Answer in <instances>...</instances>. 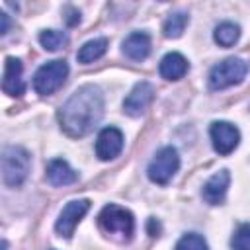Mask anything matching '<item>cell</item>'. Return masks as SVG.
<instances>
[{
  "mask_svg": "<svg viewBox=\"0 0 250 250\" xmlns=\"http://www.w3.org/2000/svg\"><path fill=\"white\" fill-rule=\"evenodd\" d=\"M104 117V94L96 84H84L72 92V96L59 109L61 129L72 137H84L92 133Z\"/></svg>",
  "mask_w": 250,
  "mask_h": 250,
  "instance_id": "obj_1",
  "label": "cell"
},
{
  "mask_svg": "<svg viewBox=\"0 0 250 250\" xmlns=\"http://www.w3.org/2000/svg\"><path fill=\"white\" fill-rule=\"evenodd\" d=\"M31 168V156L23 146L10 145L2 152V182L8 188H18L21 186Z\"/></svg>",
  "mask_w": 250,
  "mask_h": 250,
  "instance_id": "obj_2",
  "label": "cell"
},
{
  "mask_svg": "<svg viewBox=\"0 0 250 250\" xmlns=\"http://www.w3.org/2000/svg\"><path fill=\"white\" fill-rule=\"evenodd\" d=\"M98 225L104 232L111 234V236H119V240H131L133 232H135V217L129 209L119 207L115 203L105 205L100 215H98Z\"/></svg>",
  "mask_w": 250,
  "mask_h": 250,
  "instance_id": "obj_3",
  "label": "cell"
},
{
  "mask_svg": "<svg viewBox=\"0 0 250 250\" xmlns=\"http://www.w3.org/2000/svg\"><path fill=\"white\" fill-rule=\"evenodd\" d=\"M248 72V62L240 57H229L221 62H217L209 70V88L211 90H225L234 84H240Z\"/></svg>",
  "mask_w": 250,
  "mask_h": 250,
  "instance_id": "obj_4",
  "label": "cell"
},
{
  "mask_svg": "<svg viewBox=\"0 0 250 250\" xmlns=\"http://www.w3.org/2000/svg\"><path fill=\"white\" fill-rule=\"evenodd\" d=\"M68 76V62L64 59H55L41 64L33 74V90L41 96L57 92Z\"/></svg>",
  "mask_w": 250,
  "mask_h": 250,
  "instance_id": "obj_5",
  "label": "cell"
},
{
  "mask_svg": "<svg viewBox=\"0 0 250 250\" xmlns=\"http://www.w3.org/2000/svg\"><path fill=\"white\" fill-rule=\"evenodd\" d=\"M180 168V154L174 146H162L154 158L150 160L148 168H146V174H148V180L158 184V186H166L178 172Z\"/></svg>",
  "mask_w": 250,
  "mask_h": 250,
  "instance_id": "obj_6",
  "label": "cell"
},
{
  "mask_svg": "<svg viewBox=\"0 0 250 250\" xmlns=\"http://www.w3.org/2000/svg\"><path fill=\"white\" fill-rule=\"evenodd\" d=\"M90 209V201L88 199H74V201H68L62 211L59 213V219L55 223V230L64 236V238H70L74 234V229L76 225L82 221V217L88 213Z\"/></svg>",
  "mask_w": 250,
  "mask_h": 250,
  "instance_id": "obj_7",
  "label": "cell"
},
{
  "mask_svg": "<svg viewBox=\"0 0 250 250\" xmlns=\"http://www.w3.org/2000/svg\"><path fill=\"white\" fill-rule=\"evenodd\" d=\"M209 135L213 148L223 156L230 154L240 143V131L229 121H213L209 127Z\"/></svg>",
  "mask_w": 250,
  "mask_h": 250,
  "instance_id": "obj_8",
  "label": "cell"
},
{
  "mask_svg": "<svg viewBox=\"0 0 250 250\" xmlns=\"http://www.w3.org/2000/svg\"><path fill=\"white\" fill-rule=\"evenodd\" d=\"M152 100H154V86L146 80H141L133 86V90L123 100V111L131 117H141L148 109Z\"/></svg>",
  "mask_w": 250,
  "mask_h": 250,
  "instance_id": "obj_9",
  "label": "cell"
},
{
  "mask_svg": "<svg viewBox=\"0 0 250 250\" xmlns=\"http://www.w3.org/2000/svg\"><path fill=\"white\" fill-rule=\"evenodd\" d=\"M123 133L117 127H104L96 139V156L104 162L113 160L123 150Z\"/></svg>",
  "mask_w": 250,
  "mask_h": 250,
  "instance_id": "obj_10",
  "label": "cell"
},
{
  "mask_svg": "<svg viewBox=\"0 0 250 250\" xmlns=\"http://www.w3.org/2000/svg\"><path fill=\"white\" fill-rule=\"evenodd\" d=\"M23 66H21V61L16 59V57H8L6 62H4V74H2V90L4 94L12 96V98H18L23 94L25 90V84H23Z\"/></svg>",
  "mask_w": 250,
  "mask_h": 250,
  "instance_id": "obj_11",
  "label": "cell"
},
{
  "mask_svg": "<svg viewBox=\"0 0 250 250\" xmlns=\"http://www.w3.org/2000/svg\"><path fill=\"white\" fill-rule=\"evenodd\" d=\"M229 186H230V172L229 170H219L203 184L201 195L209 205H221L227 197Z\"/></svg>",
  "mask_w": 250,
  "mask_h": 250,
  "instance_id": "obj_12",
  "label": "cell"
},
{
  "mask_svg": "<svg viewBox=\"0 0 250 250\" xmlns=\"http://www.w3.org/2000/svg\"><path fill=\"white\" fill-rule=\"evenodd\" d=\"M150 35L146 31H133L125 37L121 49H123V55L131 61H145L148 55H150Z\"/></svg>",
  "mask_w": 250,
  "mask_h": 250,
  "instance_id": "obj_13",
  "label": "cell"
},
{
  "mask_svg": "<svg viewBox=\"0 0 250 250\" xmlns=\"http://www.w3.org/2000/svg\"><path fill=\"white\" fill-rule=\"evenodd\" d=\"M158 70H160V76L164 80H180V78H184L188 74L189 62L182 53L172 51V53L162 57V61L158 64Z\"/></svg>",
  "mask_w": 250,
  "mask_h": 250,
  "instance_id": "obj_14",
  "label": "cell"
},
{
  "mask_svg": "<svg viewBox=\"0 0 250 250\" xmlns=\"http://www.w3.org/2000/svg\"><path fill=\"white\" fill-rule=\"evenodd\" d=\"M47 180L53 186H68L78 180V172L70 168V164L62 158H53L47 164Z\"/></svg>",
  "mask_w": 250,
  "mask_h": 250,
  "instance_id": "obj_15",
  "label": "cell"
},
{
  "mask_svg": "<svg viewBox=\"0 0 250 250\" xmlns=\"http://www.w3.org/2000/svg\"><path fill=\"white\" fill-rule=\"evenodd\" d=\"M107 45H109L107 37H96V39H90V41H86V43L78 49V53H76V61H78L80 64H90V62H94V61H98V59H102V57L105 55Z\"/></svg>",
  "mask_w": 250,
  "mask_h": 250,
  "instance_id": "obj_16",
  "label": "cell"
},
{
  "mask_svg": "<svg viewBox=\"0 0 250 250\" xmlns=\"http://www.w3.org/2000/svg\"><path fill=\"white\" fill-rule=\"evenodd\" d=\"M213 39L221 47H232L240 39V25L232 21H221L213 31Z\"/></svg>",
  "mask_w": 250,
  "mask_h": 250,
  "instance_id": "obj_17",
  "label": "cell"
},
{
  "mask_svg": "<svg viewBox=\"0 0 250 250\" xmlns=\"http://www.w3.org/2000/svg\"><path fill=\"white\" fill-rule=\"evenodd\" d=\"M188 23H189V16L186 12H174L166 18V21L162 25V33L168 39H178V37H182Z\"/></svg>",
  "mask_w": 250,
  "mask_h": 250,
  "instance_id": "obj_18",
  "label": "cell"
},
{
  "mask_svg": "<svg viewBox=\"0 0 250 250\" xmlns=\"http://www.w3.org/2000/svg\"><path fill=\"white\" fill-rule=\"evenodd\" d=\"M39 43L45 51H59L68 43V35L59 29H43L39 33Z\"/></svg>",
  "mask_w": 250,
  "mask_h": 250,
  "instance_id": "obj_19",
  "label": "cell"
},
{
  "mask_svg": "<svg viewBox=\"0 0 250 250\" xmlns=\"http://www.w3.org/2000/svg\"><path fill=\"white\" fill-rule=\"evenodd\" d=\"M174 250H209L205 238L197 232H188L184 234L178 242H176V248Z\"/></svg>",
  "mask_w": 250,
  "mask_h": 250,
  "instance_id": "obj_20",
  "label": "cell"
},
{
  "mask_svg": "<svg viewBox=\"0 0 250 250\" xmlns=\"http://www.w3.org/2000/svg\"><path fill=\"white\" fill-rule=\"evenodd\" d=\"M232 250H250V225H240L232 234Z\"/></svg>",
  "mask_w": 250,
  "mask_h": 250,
  "instance_id": "obj_21",
  "label": "cell"
},
{
  "mask_svg": "<svg viewBox=\"0 0 250 250\" xmlns=\"http://www.w3.org/2000/svg\"><path fill=\"white\" fill-rule=\"evenodd\" d=\"M64 20H66V23L68 25H76L78 21H80V12L76 10V8H72V6H66L64 8Z\"/></svg>",
  "mask_w": 250,
  "mask_h": 250,
  "instance_id": "obj_22",
  "label": "cell"
},
{
  "mask_svg": "<svg viewBox=\"0 0 250 250\" xmlns=\"http://www.w3.org/2000/svg\"><path fill=\"white\" fill-rule=\"evenodd\" d=\"M0 20H2V27H0V35H6L8 33V27H10V18L6 12L0 14Z\"/></svg>",
  "mask_w": 250,
  "mask_h": 250,
  "instance_id": "obj_23",
  "label": "cell"
}]
</instances>
